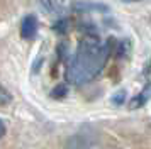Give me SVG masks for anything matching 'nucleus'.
Masks as SVG:
<instances>
[{"mask_svg":"<svg viewBox=\"0 0 151 149\" xmlns=\"http://www.w3.org/2000/svg\"><path fill=\"white\" fill-rule=\"evenodd\" d=\"M66 93H68V88L65 87V85H58V87L53 88L51 97L53 98H63V97H66Z\"/></svg>","mask_w":151,"mask_h":149,"instance_id":"7","label":"nucleus"},{"mask_svg":"<svg viewBox=\"0 0 151 149\" xmlns=\"http://www.w3.org/2000/svg\"><path fill=\"white\" fill-rule=\"evenodd\" d=\"M124 100H126V92H124V90H119V92L112 97V103H114V105H122Z\"/></svg>","mask_w":151,"mask_h":149,"instance_id":"8","label":"nucleus"},{"mask_svg":"<svg viewBox=\"0 0 151 149\" xmlns=\"http://www.w3.org/2000/svg\"><path fill=\"white\" fill-rule=\"evenodd\" d=\"M144 78H146V80H150V63H146V64H144Z\"/></svg>","mask_w":151,"mask_h":149,"instance_id":"9","label":"nucleus"},{"mask_svg":"<svg viewBox=\"0 0 151 149\" xmlns=\"http://www.w3.org/2000/svg\"><path fill=\"white\" fill-rule=\"evenodd\" d=\"M129 46H131V42L127 39L121 41V42H119V46H116L117 56H119V58H126V56H127V53H129V49H131Z\"/></svg>","mask_w":151,"mask_h":149,"instance_id":"5","label":"nucleus"},{"mask_svg":"<svg viewBox=\"0 0 151 149\" xmlns=\"http://www.w3.org/2000/svg\"><path fill=\"white\" fill-rule=\"evenodd\" d=\"M124 4H136V2H141V0H121Z\"/></svg>","mask_w":151,"mask_h":149,"instance_id":"11","label":"nucleus"},{"mask_svg":"<svg viewBox=\"0 0 151 149\" xmlns=\"http://www.w3.org/2000/svg\"><path fill=\"white\" fill-rule=\"evenodd\" d=\"M37 19H36V15H26L21 22V36L22 39H34L36 34H37Z\"/></svg>","mask_w":151,"mask_h":149,"instance_id":"2","label":"nucleus"},{"mask_svg":"<svg viewBox=\"0 0 151 149\" xmlns=\"http://www.w3.org/2000/svg\"><path fill=\"white\" fill-rule=\"evenodd\" d=\"M10 102H12V93H10L5 87L0 85V107H2V105H9Z\"/></svg>","mask_w":151,"mask_h":149,"instance_id":"6","label":"nucleus"},{"mask_svg":"<svg viewBox=\"0 0 151 149\" xmlns=\"http://www.w3.org/2000/svg\"><path fill=\"white\" fill-rule=\"evenodd\" d=\"M116 39L110 37L107 44H104L95 32L85 34L78 42L75 56L66 66V80L75 85L95 80L104 69L112 49H116Z\"/></svg>","mask_w":151,"mask_h":149,"instance_id":"1","label":"nucleus"},{"mask_svg":"<svg viewBox=\"0 0 151 149\" xmlns=\"http://www.w3.org/2000/svg\"><path fill=\"white\" fill-rule=\"evenodd\" d=\"M65 149H88V144L83 139L82 135H73L66 141V146Z\"/></svg>","mask_w":151,"mask_h":149,"instance_id":"4","label":"nucleus"},{"mask_svg":"<svg viewBox=\"0 0 151 149\" xmlns=\"http://www.w3.org/2000/svg\"><path fill=\"white\" fill-rule=\"evenodd\" d=\"M148 100H150V81L144 85L143 92H141V93H137L136 97H134V98L129 102V108H132V110H136V108H141Z\"/></svg>","mask_w":151,"mask_h":149,"instance_id":"3","label":"nucleus"},{"mask_svg":"<svg viewBox=\"0 0 151 149\" xmlns=\"http://www.w3.org/2000/svg\"><path fill=\"white\" fill-rule=\"evenodd\" d=\"M4 135H5V124L0 120V139H2Z\"/></svg>","mask_w":151,"mask_h":149,"instance_id":"10","label":"nucleus"}]
</instances>
